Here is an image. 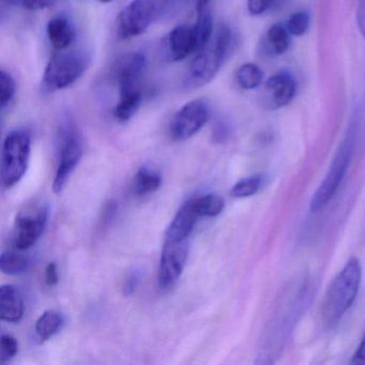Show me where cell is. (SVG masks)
Here are the masks:
<instances>
[{
    "mask_svg": "<svg viewBox=\"0 0 365 365\" xmlns=\"http://www.w3.org/2000/svg\"><path fill=\"white\" fill-rule=\"evenodd\" d=\"M19 352V341L10 334L1 335L0 339V363L8 362L14 359Z\"/></svg>",
    "mask_w": 365,
    "mask_h": 365,
    "instance_id": "29",
    "label": "cell"
},
{
    "mask_svg": "<svg viewBox=\"0 0 365 365\" xmlns=\"http://www.w3.org/2000/svg\"><path fill=\"white\" fill-rule=\"evenodd\" d=\"M210 117V108L205 99H195L185 104L173 117L170 125V138L185 142L198 133Z\"/></svg>",
    "mask_w": 365,
    "mask_h": 365,
    "instance_id": "6",
    "label": "cell"
},
{
    "mask_svg": "<svg viewBox=\"0 0 365 365\" xmlns=\"http://www.w3.org/2000/svg\"><path fill=\"white\" fill-rule=\"evenodd\" d=\"M350 364L365 365V337L361 341L356 354L352 356Z\"/></svg>",
    "mask_w": 365,
    "mask_h": 365,
    "instance_id": "33",
    "label": "cell"
},
{
    "mask_svg": "<svg viewBox=\"0 0 365 365\" xmlns=\"http://www.w3.org/2000/svg\"><path fill=\"white\" fill-rule=\"evenodd\" d=\"M200 215L194 207L193 200L182 205L165 232L166 240L187 241L197 224Z\"/></svg>",
    "mask_w": 365,
    "mask_h": 365,
    "instance_id": "13",
    "label": "cell"
},
{
    "mask_svg": "<svg viewBox=\"0 0 365 365\" xmlns=\"http://www.w3.org/2000/svg\"><path fill=\"white\" fill-rule=\"evenodd\" d=\"M48 37L55 50L65 51L74 41L76 31L67 16H55L48 22Z\"/></svg>",
    "mask_w": 365,
    "mask_h": 365,
    "instance_id": "17",
    "label": "cell"
},
{
    "mask_svg": "<svg viewBox=\"0 0 365 365\" xmlns=\"http://www.w3.org/2000/svg\"><path fill=\"white\" fill-rule=\"evenodd\" d=\"M262 80H264V73L255 63H245L237 71V83L245 91L257 88L262 85Z\"/></svg>",
    "mask_w": 365,
    "mask_h": 365,
    "instance_id": "24",
    "label": "cell"
},
{
    "mask_svg": "<svg viewBox=\"0 0 365 365\" xmlns=\"http://www.w3.org/2000/svg\"><path fill=\"white\" fill-rule=\"evenodd\" d=\"M351 155L352 145L351 142L348 140L339 147L324 181L312 197L311 205H309L312 212H318L328 205L329 200L333 197L337 187L343 181L344 176H345L348 166L351 161Z\"/></svg>",
    "mask_w": 365,
    "mask_h": 365,
    "instance_id": "7",
    "label": "cell"
},
{
    "mask_svg": "<svg viewBox=\"0 0 365 365\" xmlns=\"http://www.w3.org/2000/svg\"><path fill=\"white\" fill-rule=\"evenodd\" d=\"M66 318L57 309H48L43 312L36 322V339L39 344H44L52 339L65 324Z\"/></svg>",
    "mask_w": 365,
    "mask_h": 365,
    "instance_id": "18",
    "label": "cell"
},
{
    "mask_svg": "<svg viewBox=\"0 0 365 365\" xmlns=\"http://www.w3.org/2000/svg\"><path fill=\"white\" fill-rule=\"evenodd\" d=\"M58 165L53 181V191L61 193L72 173L83 157V142L76 123L66 120L61 123L57 134Z\"/></svg>",
    "mask_w": 365,
    "mask_h": 365,
    "instance_id": "4",
    "label": "cell"
},
{
    "mask_svg": "<svg viewBox=\"0 0 365 365\" xmlns=\"http://www.w3.org/2000/svg\"><path fill=\"white\" fill-rule=\"evenodd\" d=\"M16 84L11 74L6 72L5 70L0 74V104L1 108L5 110L16 96Z\"/></svg>",
    "mask_w": 365,
    "mask_h": 365,
    "instance_id": "26",
    "label": "cell"
},
{
    "mask_svg": "<svg viewBox=\"0 0 365 365\" xmlns=\"http://www.w3.org/2000/svg\"><path fill=\"white\" fill-rule=\"evenodd\" d=\"M274 0H247V11L251 16H258L267 11Z\"/></svg>",
    "mask_w": 365,
    "mask_h": 365,
    "instance_id": "30",
    "label": "cell"
},
{
    "mask_svg": "<svg viewBox=\"0 0 365 365\" xmlns=\"http://www.w3.org/2000/svg\"><path fill=\"white\" fill-rule=\"evenodd\" d=\"M31 150V136L27 130H14L4 140L1 181L6 189L18 185L26 174Z\"/></svg>",
    "mask_w": 365,
    "mask_h": 365,
    "instance_id": "3",
    "label": "cell"
},
{
    "mask_svg": "<svg viewBox=\"0 0 365 365\" xmlns=\"http://www.w3.org/2000/svg\"><path fill=\"white\" fill-rule=\"evenodd\" d=\"M9 7L20 8L29 11H39L52 7L56 0H3Z\"/></svg>",
    "mask_w": 365,
    "mask_h": 365,
    "instance_id": "28",
    "label": "cell"
},
{
    "mask_svg": "<svg viewBox=\"0 0 365 365\" xmlns=\"http://www.w3.org/2000/svg\"><path fill=\"white\" fill-rule=\"evenodd\" d=\"M25 305L22 294L14 285L0 288V318L4 322L16 324L24 316Z\"/></svg>",
    "mask_w": 365,
    "mask_h": 365,
    "instance_id": "14",
    "label": "cell"
},
{
    "mask_svg": "<svg viewBox=\"0 0 365 365\" xmlns=\"http://www.w3.org/2000/svg\"><path fill=\"white\" fill-rule=\"evenodd\" d=\"M162 185V177L157 170L143 166L136 173L133 181V191L138 196L155 193Z\"/></svg>",
    "mask_w": 365,
    "mask_h": 365,
    "instance_id": "20",
    "label": "cell"
},
{
    "mask_svg": "<svg viewBox=\"0 0 365 365\" xmlns=\"http://www.w3.org/2000/svg\"><path fill=\"white\" fill-rule=\"evenodd\" d=\"M143 95L140 93L119 95L118 103L115 106L114 116L119 123H127L140 110Z\"/></svg>",
    "mask_w": 365,
    "mask_h": 365,
    "instance_id": "21",
    "label": "cell"
},
{
    "mask_svg": "<svg viewBox=\"0 0 365 365\" xmlns=\"http://www.w3.org/2000/svg\"><path fill=\"white\" fill-rule=\"evenodd\" d=\"M168 51L174 61H181L195 53L193 27L180 25L175 27L168 36Z\"/></svg>",
    "mask_w": 365,
    "mask_h": 365,
    "instance_id": "15",
    "label": "cell"
},
{
    "mask_svg": "<svg viewBox=\"0 0 365 365\" xmlns=\"http://www.w3.org/2000/svg\"><path fill=\"white\" fill-rule=\"evenodd\" d=\"M46 282L48 286H54L58 284L59 275L57 264L55 262H50L46 269Z\"/></svg>",
    "mask_w": 365,
    "mask_h": 365,
    "instance_id": "32",
    "label": "cell"
},
{
    "mask_svg": "<svg viewBox=\"0 0 365 365\" xmlns=\"http://www.w3.org/2000/svg\"><path fill=\"white\" fill-rule=\"evenodd\" d=\"M297 93V82L290 72L281 71L268 78L262 91V103L268 110L288 106Z\"/></svg>",
    "mask_w": 365,
    "mask_h": 365,
    "instance_id": "12",
    "label": "cell"
},
{
    "mask_svg": "<svg viewBox=\"0 0 365 365\" xmlns=\"http://www.w3.org/2000/svg\"><path fill=\"white\" fill-rule=\"evenodd\" d=\"M146 65V57L142 53L125 55L117 61L114 74L118 84L119 95L142 91V80Z\"/></svg>",
    "mask_w": 365,
    "mask_h": 365,
    "instance_id": "11",
    "label": "cell"
},
{
    "mask_svg": "<svg viewBox=\"0 0 365 365\" xmlns=\"http://www.w3.org/2000/svg\"><path fill=\"white\" fill-rule=\"evenodd\" d=\"M138 282H140L138 273L132 272L128 275L127 279L125 281V285H123V294H125V296L129 297L135 292L136 288L138 286Z\"/></svg>",
    "mask_w": 365,
    "mask_h": 365,
    "instance_id": "31",
    "label": "cell"
},
{
    "mask_svg": "<svg viewBox=\"0 0 365 365\" xmlns=\"http://www.w3.org/2000/svg\"><path fill=\"white\" fill-rule=\"evenodd\" d=\"M362 268L360 262L352 257L339 271L327 290L322 307V320L331 327L339 322L356 300L360 287Z\"/></svg>",
    "mask_w": 365,
    "mask_h": 365,
    "instance_id": "2",
    "label": "cell"
},
{
    "mask_svg": "<svg viewBox=\"0 0 365 365\" xmlns=\"http://www.w3.org/2000/svg\"><path fill=\"white\" fill-rule=\"evenodd\" d=\"M262 185V175H254L238 181L230 190V195L236 198H245L259 191Z\"/></svg>",
    "mask_w": 365,
    "mask_h": 365,
    "instance_id": "25",
    "label": "cell"
},
{
    "mask_svg": "<svg viewBox=\"0 0 365 365\" xmlns=\"http://www.w3.org/2000/svg\"><path fill=\"white\" fill-rule=\"evenodd\" d=\"M292 34L283 23L272 25L262 41V51L270 57L281 56L289 50Z\"/></svg>",
    "mask_w": 365,
    "mask_h": 365,
    "instance_id": "16",
    "label": "cell"
},
{
    "mask_svg": "<svg viewBox=\"0 0 365 365\" xmlns=\"http://www.w3.org/2000/svg\"><path fill=\"white\" fill-rule=\"evenodd\" d=\"M209 1L210 0H196V14L197 16L204 14L208 10Z\"/></svg>",
    "mask_w": 365,
    "mask_h": 365,
    "instance_id": "34",
    "label": "cell"
},
{
    "mask_svg": "<svg viewBox=\"0 0 365 365\" xmlns=\"http://www.w3.org/2000/svg\"><path fill=\"white\" fill-rule=\"evenodd\" d=\"M100 3H103V4H108V3H110V1H113V0H99Z\"/></svg>",
    "mask_w": 365,
    "mask_h": 365,
    "instance_id": "35",
    "label": "cell"
},
{
    "mask_svg": "<svg viewBox=\"0 0 365 365\" xmlns=\"http://www.w3.org/2000/svg\"><path fill=\"white\" fill-rule=\"evenodd\" d=\"M288 31L292 36L301 37L307 33L309 27V16L307 12L300 11L292 14L288 22L286 23Z\"/></svg>",
    "mask_w": 365,
    "mask_h": 365,
    "instance_id": "27",
    "label": "cell"
},
{
    "mask_svg": "<svg viewBox=\"0 0 365 365\" xmlns=\"http://www.w3.org/2000/svg\"><path fill=\"white\" fill-rule=\"evenodd\" d=\"M20 250H8L0 257V269L8 275H20L31 268V258Z\"/></svg>",
    "mask_w": 365,
    "mask_h": 365,
    "instance_id": "19",
    "label": "cell"
},
{
    "mask_svg": "<svg viewBox=\"0 0 365 365\" xmlns=\"http://www.w3.org/2000/svg\"><path fill=\"white\" fill-rule=\"evenodd\" d=\"M88 63V57L83 52L56 53L44 70L43 88L53 93L72 86L85 73Z\"/></svg>",
    "mask_w": 365,
    "mask_h": 365,
    "instance_id": "5",
    "label": "cell"
},
{
    "mask_svg": "<svg viewBox=\"0 0 365 365\" xmlns=\"http://www.w3.org/2000/svg\"><path fill=\"white\" fill-rule=\"evenodd\" d=\"M194 207L200 217H215L221 215L225 208V200L217 194H207L193 198Z\"/></svg>",
    "mask_w": 365,
    "mask_h": 365,
    "instance_id": "23",
    "label": "cell"
},
{
    "mask_svg": "<svg viewBox=\"0 0 365 365\" xmlns=\"http://www.w3.org/2000/svg\"><path fill=\"white\" fill-rule=\"evenodd\" d=\"M48 210L44 205L29 207L19 213L14 226V247L26 251L37 243L48 224Z\"/></svg>",
    "mask_w": 365,
    "mask_h": 365,
    "instance_id": "9",
    "label": "cell"
},
{
    "mask_svg": "<svg viewBox=\"0 0 365 365\" xmlns=\"http://www.w3.org/2000/svg\"><path fill=\"white\" fill-rule=\"evenodd\" d=\"M187 241L164 240L158 273L162 289H168L179 281L187 264Z\"/></svg>",
    "mask_w": 365,
    "mask_h": 365,
    "instance_id": "10",
    "label": "cell"
},
{
    "mask_svg": "<svg viewBox=\"0 0 365 365\" xmlns=\"http://www.w3.org/2000/svg\"><path fill=\"white\" fill-rule=\"evenodd\" d=\"M235 37L227 25L217 27L209 43L196 55L183 80L185 89H195L210 83L219 73L234 48Z\"/></svg>",
    "mask_w": 365,
    "mask_h": 365,
    "instance_id": "1",
    "label": "cell"
},
{
    "mask_svg": "<svg viewBox=\"0 0 365 365\" xmlns=\"http://www.w3.org/2000/svg\"><path fill=\"white\" fill-rule=\"evenodd\" d=\"M195 53L200 52L210 41L213 36V20L209 10L197 16V21L193 26Z\"/></svg>",
    "mask_w": 365,
    "mask_h": 365,
    "instance_id": "22",
    "label": "cell"
},
{
    "mask_svg": "<svg viewBox=\"0 0 365 365\" xmlns=\"http://www.w3.org/2000/svg\"><path fill=\"white\" fill-rule=\"evenodd\" d=\"M155 0H133L123 8L118 16L117 33L121 40H129L143 35L149 29L155 16Z\"/></svg>",
    "mask_w": 365,
    "mask_h": 365,
    "instance_id": "8",
    "label": "cell"
}]
</instances>
